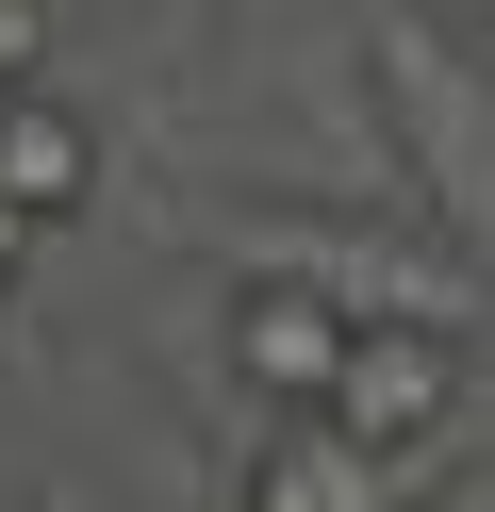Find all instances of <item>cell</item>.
<instances>
[{
    "mask_svg": "<svg viewBox=\"0 0 495 512\" xmlns=\"http://www.w3.org/2000/svg\"><path fill=\"white\" fill-rule=\"evenodd\" d=\"M363 116L380 166L462 265H495V67L462 50L446 0H363Z\"/></svg>",
    "mask_w": 495,
    "mask_h": 512,
    "instance_id": "obj_1",
    "label": "cell"
},
{
    "mask_svg": "<svg viewBox=\"0 0 495 512\" xmlns=\"http://www.w3.org/2000/svg\"><path fill=\"white\" fill-rule=\"evenodd\" d=\"M347 364H363V314L330 298V281L264 265L248 298H231V380H248L264 413H330V397H347Z\"/></svg>",
    "mask_w": 495,
    "mask_h": 512,
    "instance_id": "obj_2",
    "label": "cell"
},
{
    "mask_svg": "<svg viewBox=\"0 0 495 512\" xmlns=\"http://www.w3.org/2000/svg\"><path fill=\"white\" fill-rule=\"evenodd\" d=\"M347 413L363 446H396V463H429V446L462 430V331H413V314H363V364H347Z\"/></svg>",
    "mask_w": 495,
    "mask_h": 512,
    "instance_id": "obj_3",
    "label": "cell"
},
{
    "mask_svg": "<svg viewBox=\"0 0 495 512\" xmlns=\"http://www.w3.org/2000/svg\"><path fill=\"white\" fill-rule=\"evenodd\" d=\"M396 496H413V463L363 446L347 413H281L248 446V479H231V512H396Z\"/></svg>",
    "mask_w": 495,
    "mask_h": 512,
    "instance_id": "obj_4",
    "label": "cell"
},
{
    "mask_svg": "<svg viewBox=\"0 0 495 512\" xmlns=\"http://www.w3.org/2000/svg\"><path fill=\"white\" fill-rule=\"evenodd\" d=\"M0 199H17L33 232H66V215L99 199V116L66 100V83H0Z\"/></svg>",
    "mask_w": 495,
    "mask_h": 512,
    "instance_id": "obj_5",
    "label": "cell"
},
{
    "mask_svg": "<svg viewBox=\"0 0 495 512\" xmlns=\"http://www.w3.org/2000/svg\"><path fill=\"white\" fill-rule=\"evenodd\" d=\"M0 83H50V0H0Z\"/></svg>",
    "mask_w": 495,
    "mask_h": 512,
    "instance_id": "obj_6",
    "label": "cell"
},
{
    "mask_svg": "<svg viewBox=\"0 0 495 512\" xmlns=\"http://www.w3.org/2000/svg\"><path fill=\"white\" fill-rule=\"evenodd\" d=\"M33 248H50V232H33V215L0 199V298H17V265H33Z\"/></svg>",
    "mask_w": 495,
    "mask_h": 512,
    "instance_id": "obj_7",
    "label": "cell"
},
{
    "mask_svg": "<svg viewBox=\"0 0 495 512\" xmlns=\"http://www.w3.org/2000/svg\"><path fill=\"white\" fill-rule=\"evenodd\" d=\"M446 17H462V34H495V0H446Z\"/></svg>",
    "mask_w": 495,
    "mask_h": 512,
    "instance_id": "obj_8",
    "label": "cell"
}]
</instances>
